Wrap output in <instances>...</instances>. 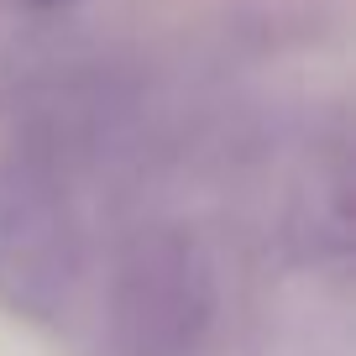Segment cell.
<instances>
[{
	"mask_svg": "<svg viewBox=\"0 0 356 356\" xmlns=\"http://www.w3.org/2000/svg\"><path fill=\"white\" fill-rule=\"evenodd\" d=\"M74 267L68 204L37 157H16L0 173V299L16 309L58 304Z\"/></svg>",
	"mask_w": 356,
	"mask_h": 356,
	"instance_id": "cell-1",
	"label": "cell"
}]
</instances>
